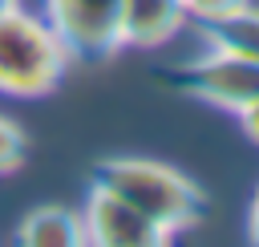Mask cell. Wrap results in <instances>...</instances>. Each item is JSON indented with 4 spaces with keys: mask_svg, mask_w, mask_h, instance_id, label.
<instances>
[{
    "mask_svg": "<svg viewBox=\"0 0 259 247\" xmlns=\"http://www.w3.org/2000/svg\"><path fill=\"white\" fill-rule=\"evenodd\" d=\"M93 186L117 194L170 235L190 231L206 215V190L178 166L154 158H101L93 166Z\"/></svg>",
    "mask_w": 259,
    "mask_h": 247,
    "instance_id": "6da1fadb",
    "label": "cell"
},
{
    "mask_svg": "<svg viewBox=\"0 0 259 247\" xmlns=\"http://www.w3.org/2000/svg\"><path fill=\"white\" fill-rule=\"evenodd\" d=\"M69 53L53 24L24 4L0 12V93L4 97H45L61 85Z\"/></svg>",
    "mask_w": 259,
    "mask_h": 247,
    "instance_id": "7a4b0ae2",
    "label": "cell"
},
{
    "mask_svg": "<svg viewBox=\"0 0 259 247\" xmlns=\"http://www.w3.org/2000/svg\"><path fill=\"white\" fill-rule=\"evenodd\" d=\"M170 81H174V89H182L194 101L239 113L247 101L259 97V61L227 53V49H206L202 57L174 65Z\"/></svg>",
    "mask_w": 259,
    "mask_h": 247,
    "instance_id": "3957f363",
    "label": "cell"
},
{
    "mask_svg": "<svg viewBox=\"0 0 259 247\" xmlns=\"http://www.w3.org/2000/svg\"><path fill=\"white\" fill-rule=\"evenodd\" d=\"M117 16H121V0H45V20L61 36L69 61L81 65L109 61L121 49Z\"/></svg>",
    "mask_w": 259,
    "mask_h": 247,
    "instance_id": "277c9868",
    "label": "cell"
},
{
    "mask_svg": "<svg viewBox=\"0 0 259 247\" xmlns=\"http://www.w3.org/2000/svg\"><path fill=\"white\" fill-rule=\"evenodd\" d=\"M81 223H85L89 247H174L170 231H162L154 219H146L142 211H134L130 202H121L117 194L93 182L81 207Z\"/></svg>",
    "mask_w": 259,
    "mask_h": 247,
    "instance_id": "5b68a950",
    "label": "cell"
},
{
    "mask_svg": "<svg viewBox=\"0 0 259 247\" xmlns=\"http://www.w3.org/2000/svg\"><path fill=\"white\" fill-rule=\"evenodd\" d=\"M186 24L182 0H121L117 16V40L121 49H158Z\"/></svg>",
    "mask_w": 259,
    "mask_h": 247,
    "instance_id": "8992f818",
    "label": "cell"
},
{
    "mask_svg": "<svg viewBox=\"0 0 259 247\" xmlns=\"http://www.w3.org/2000/svg\"><path fill=\"white\" fill-rule=\"evenodd\" d=\"M12 247H89L81 211L57 207V202L32 207L20 219V227L12 235Z\"/></svg>",
    "mask_w": 259,
    "mask_h": 247,
    "instance_id": "52a82bcc",
    "label": "cell"
},
{
    "mask_svg": "<svg viewBox=\"0 0 259 247\" xmlns=\"http://www.w3.org/2000/svg\"><path fill=\"white\" fill-rule=\"evenodd\" d=\"M194 32L206 40V49H227V53L259 61V4L255 0H247L231 12L206 16V20H194Z\"/></svg>",
    "mask_w": 259,
    "mask_h": 247,
    "instance_id": "ba28073f",
    "label": "cell"
},
{
    "mask_svg": "<svg viewBox=\"0 0 259 247\" xmlns=\"http://www.w3.org/2000/svg\"><path fill=\"white\" fill-rule=\"evenodd\" d=\"M24 162H28V138H24V130L12 117L0 113V178L16 174Z\"/></svg>",
    "mask_w": 259,
    "mask_h": 247,
    "instance_id": "9c48e42d",
    "label": "cell"
},
{
    "mask_svg": "<svg viewBox=\"0 0 259 247\" xmlns=\"http://www.w3.org/2000/svg\"><path fill=\"white\" fill-rule=\"evenodd\" d=\"M186 4V20H206V16H219V12H231L247 0H182Z\"/></svg>",
    "mask_w": 259,
    "mask_h": 247,
    "instance_id": "30bf717a",
    "label": "cell"
},
{
    "mask_svg": "<svg viewBox=\"0 0 259 247\" xmlns=\"http://www.w3.org/2000/svg\"><path fill=\"white\" fill-rule=\"evenodd\" d=\"M235 117H239L243 134H247V138H251V142L259 146V97H255V101H247V105H243V109H239Z\"/></svg>",
    "mask_w": 259,
    "mask_h": 247,
    "instance_id": "8fae6325",
    "label": "cell"
},
{
    "mask_svg": "<svg viewBox=\"0 0 259 247\" xmlns=\"http://www.w3.org/2000/svg\"><path fill=\"white\" fill-rule=\"evenodd\" d=\"M247 239H251V247H259V190L251 194V211H247Z\"/></svg>",
    "mask_w": 259,
    "mask_h": 247,
    "instance_id": "7c38bea8",
    "label": "cell"
},
{
    "mask_svg": "<svg viewBox=\"0 0 259 247\" xmlns=\"http://www.w3.org/2000/svg\"><path fill=\"white\" fill-rule=\"evenodd\" d=\"M20 0H0V12H8V8H16Z\"/></svg>",
    "mask_w": 259,
    "mask_h": 247,
    "instance_id": "4fadbf2b",
    "label": "cell"
}]
</instances>
